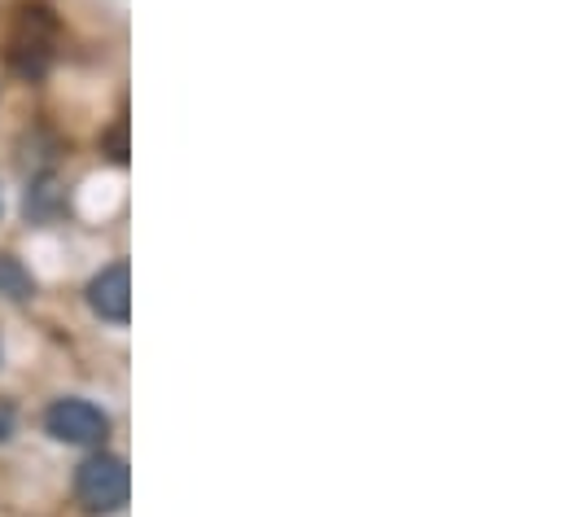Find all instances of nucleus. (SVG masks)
<instances>
[{
  "label": "nucleus",
  "mask_w": 565,
  "mask_h": 517,
  "mask_svg": "<svg viewBox=\"0 0 565 517\" xmlns=\"http://www.w3.org/2000/svg\"><path fill=\"white\" fill-rule=\"evenodd\" d=\"M128 492H132V478H128V465L110 452H97L88 456L79 469H75V496L88 514H115L128 505Z\"/></svg>",
  "instance_id": "f257e3e1"
},
{
  "label": "nucleus",
  "mask_w": 565,
  "mask_h": 517,
  "mask_svg": "<svg viewBox=\"0 0 565 517\" xmlns=\"http://www.w3.org/2000/svg\"><path fill=\"white\" fill-rule=\"evenodd\" d=\"M44 430L57 439V443H75V447H97L106 443L110 434V416L88 403V399H57L49 412H44Z\"/></svg>",
  "instance_id": "f03ea898"
},
{
  "label": "nucleus",
  "mask_w": 565,
  "mask_h": 517,
  "mask_svg": "<svg viewBox=\"0 0 565 517\" xmlns=\"http://www.w3.org/2000/svg\"><path fill=\"white\" fill-rule=\"evenodd\" d=\"M88 307L110 325H124L132 316V272H128V263H110L88 281Z\"/></svg>",
  "instance_id": "7ed1b4c3"
},
{
  "label": "nucleus",
  "mask_w": 565,
  "mask_h": 517,
  "mask_svg": "<svg viewBox=\"0 0 565 517\" xmlns=\"http://www.w3.org/2000/svg\"><path fill=\"white\" fill-rule=\"evenodd\" d=\"M31 289H35V281L26 276V267L13 255H0V294H9V298H31Z\"/></svg>",
  "instance_id": "20e7f679"
},
{
  "label": "nucleus",
  "mask_w": 565,
  "mask_h": 517,
  "mask_svg": "<svg viewBox=\"0 0 565 517\" xmlns=\"http://www.w3.org/2000/svg\"><path fill=\"white\" fill-rule=\"evenodd\" d=\"M4 430H9V412L0 408V439H4Z\"/></svg>",
  "instance_id": "39448f33"
}]
</instances>
